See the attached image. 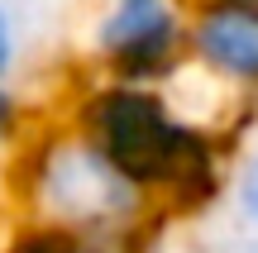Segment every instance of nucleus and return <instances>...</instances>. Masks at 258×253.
<instances>
[{
    "label": "nucleus",
    "instance_id": "nucleus-1",
    "mask_svg": "<svg viewBox=\"0 0 258 253\" xmlns=\"http://www.w3.org/2000/svg\"><path fill=\"white\" fill-rule=\"evenodd\" d=\"M62 120L96 143L158 206L163 220H201L225 201L234 139L177 86H124L86 76Z\"/></svg>",
    "mask_w": 258,
    "mask_h": 253
},
{
    "label": "nucleus",
    "instance_id": "nucleus-2",
    "mask_svg": "<svg viewBox=\"0 0 258 253\" xmlns=\"http://www.w3.org/2000/svg\"><path fill=\"white\" fill-rule=\"evenodd\" d=\"M0 201L10 220L67 229V234H139L153 239L163 215L158 206L62 115L34 120L24 148L15 153Z\"/></svg>",
    "mask_w": 258,
    "mask_h": 253
},
{
    "label": "nucleus",
    "instance_id": "nucleus-3",
    "mask_svg": "<svg viewBox=\"0 0 258 253\" xmlns=\"http://www.w3.org/2000/svg\"><path fill=\"white\" fill-rule=\"evenodd\" d=\"M191 0H101L86 24V67L96 81L177 86L186 72Z\"/></svg>",
    "mask_w": 258,
    "mask_h": 253
},
{
    "label": "nucleus",
    "instance_id": "nucleus-4",
    "mask_svg": "<svg viewBox=\"0 0 258 253\" xmlns=\"http://www.w3.org/2000/svg\"><path fill=\"white\" fill-rule=\"evenodd\" d=\"M182 81L206 86V115L244 143V129L258 120V10L196 5Z\"/></svg>",
    "mask_w": 258,
    "mask_h": 253
},
{
    "label": "nucleus",
    "instance_id": "nucleus-5",
    "mask_svg": "<svg viewBox=\"0 0 258 253\" xmlns=\"http://www.w3.org/2000/svg\"><path fill=\"white\" fill-rule=\"evenodd\" d=\"M0 253H153V239L139 234H67V229L5 220L0 225Z\"/></svg>",
    "mask_w": 258,
    "mask_h": 253
},
{
    "label": "nucleus",
    "instance_id": "nucleus-6",
    "mask_svg": "<svg viewBox=\"0 0 258 253\" xmlns=\"http://www.w3.org/2000/svg\"><path fill=\"white\" fill-rule=\"evenodd\" d=\"M225 215H230V229L258 239V139H244L234 148L230 162V182H225Z\"/></svg>",
    "mask_w": 258,
    "mask_h": 253
},
{
    "label": "nucleus",
    "instance_id": "nucleus-7",
    "mask_svg": "<svg viewBox=\"0 0 258 253\" xmlns=\"http://www.w3.org/2000/svg\"><path fill=\"white\" fill-rule=\"evenodd\" d=\"M29 129H34V110H29V101L19 96V86H0V182H5L15 153L24 148Z\"/></svg>",
    "mask_w": 258,
    "mask_h": 253
},
{
    "label": "nucleus",
    "instance_id": "nucleus-8",
    "mask_svg": "<svg viewBox=\"0 0 258 253\" xmlns=\"http://www.w3.org/2000/svg\"><path fill=\"white\" fill-rule=\"evenodd\" d=\"M24 62V29L10 0H0V86H15V72Z\"/></svg>",
    "mask_w": 258,
    "mask_h": 253
},
{
    "label": "nucleus",
    "instance_id": "nucleus-9",
    "mask_svg": "<svg viewBox=\"0 0 258 253\" xmlns=\"http://www.w3.org/2000/svg\"><path fill=\"white\" fill-rule=\"evenodd\" d=\"M191 253H258V239L239 234V229H225V234H211L201 244H191Z\"/></svg>",
    "mask_w": 258,
    "mask_h": 253
},
{
    "label": "nucleus",
    "instance_id": "nucleus-10",
    "mask_svg": "<svg viewBox=\"0 0 258 253\" xmlns=\"http://www.w3.org/2000/svg\"><path fill=\"white\" fill-rule=\"evenodd\" d=\"M191 5H249V10H258V0H191Z\"/></svg>",
    "mask_w": 258,
    "mask_h": 253
}]
</instances>
